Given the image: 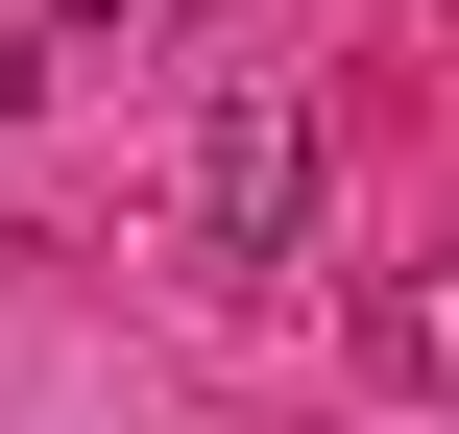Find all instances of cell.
<instances>
[{
	"label": "cell",
	"mask_w": 459,
	"mask_h": 434,
	"mask_svg": "<svg viewBox=\"0 0 459 434\" xmlns=\"http://www.w3.org/2000/svg\"><path fill=\"white\" fill-rule=\"evenodd\" d=\"M290 242H315V97L242 72V97L194 121V266H290Z\"/></svg>",
	"instance_id": "1"
},
{
	"label": "cell",
	"mask_w": 459,
	"mask_h": 434,
	"mask_svg": "<svg viewBox=\"0 0 459 434\" xmlns=\"http://www.w3.org/2000/svg\"><path fill=\"white\" fill-rule=\"evenodd\" d=\"M363 362L436 387V362H459V266H387V290H363Z\"/></svg>",
	"instance_id": "2"
},
{
	"label": "cell",
	"mask_w": 459,
	"mask_h": 434,
	"mask_svg": "<svg viewBox=\"0 0 459 434\" xmlns=\"http://www.w3.org/2000/svg\"><path fill=\"white\" fill-rule=\"evenodd\" d=\"M48 24H145V0H48Z\"/></svg>",
	"instance_id": "3"
},
{
	"label": "cell",
	"mask_w": 459,
	"mask_h": 434,
	"mask_svg": "<svg viewBox=\"0 0 459 434\" xmlns=\"http://www.w3.org/2000/svg\"><path fill=\"white\" fill-rule=\"evenodd\" d=\"M0 97H24V24H0Z\"/></svg>",
	"instance_id": "4"
}]
</instances>
